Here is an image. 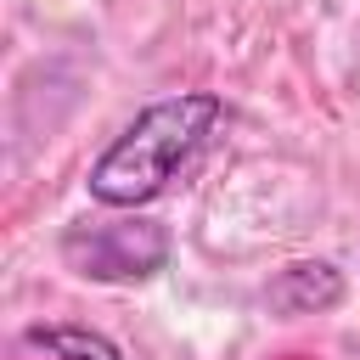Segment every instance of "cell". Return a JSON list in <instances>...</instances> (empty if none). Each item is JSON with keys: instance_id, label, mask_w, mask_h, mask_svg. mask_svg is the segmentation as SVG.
<instances>
[{"instance_id": "7a4b0ae2", "label": "cell", "mask_w": 360, "mask_h": 360, "mask_svg": "<svg viewBox=\"0 0 360 360\" xmlns=\"http://www.w3.org/2000/svg\"><path fill=\"white\" fill-rule=\"evenodd\" d=\"M62 253H68L84 276L112 281V276H152V270L163 264L169 242H163L158 225H141V219H135V225H90V231H68Z\"/></svg>"}, {"instance_id": "3957f363", "label": "cell", "mask_w": 360, "mask_h": 360, "mask_svg": "<svg viewBox=\"0 0 360 360\" xmlns=\"http://www.w3.org/2000/svg\"><path fill=\"white\" fill-rule=\"evenodd\" d=\"M28 343H39V349L56 354V360H118V349H112L107 338H96V332H73V326H34Z\"/></svg>"}, {"instance_id": "6da1fadb", "label": "cell", "mask_w": 360, "mask_h": 360, "mask_svg": "<svg viewBox=\"0 0 360 360\" xmlns=\"http://www.w3.org/2000/svg\"><path fill=\"white\" fill-rule=\"evenodd\" d=\"M225 118V101L208 96V90H186V96H169V101H152L90 169V197L107 202V208H135V202H152L202 146L208 135L219 129Z\"/></svg>"}]
</instances>
